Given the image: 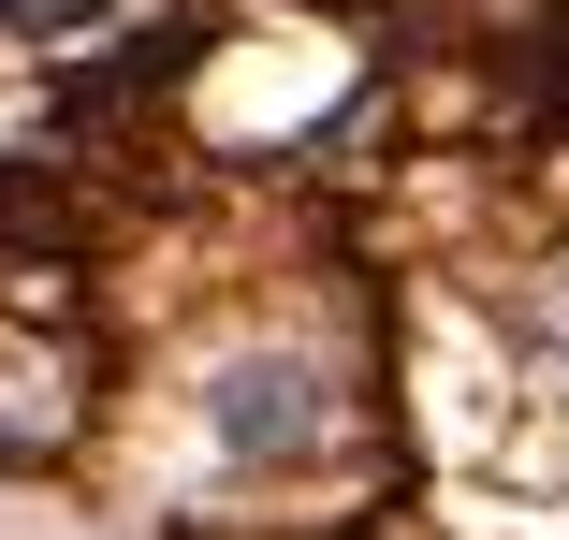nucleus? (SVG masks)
<instances>
[{
  "label": "nucleus",
  "instance_id": "f257e3e1",
  "mask_svg": "<svg viewBox=\"0 0 569 540\" xmlns=\"http://www.w3.org/2000/svg\"><path fill=\"white\" fill-rule=\"evenodd\" d=\"M307 366H234V394H219V439L234 453H307Z\"/></svg>",
  "mask_w": 569,
  "mask_h": 540
},
{
  "label": "nucleus",
  "instance_id": "f03ea898",
  "mask_svg": "<svg viewBox=\"0 0 569 540\" xmlns=\"http://www.w3.org/2000/svg\"><path fill=\"white\" fill-rule=\"evenodd\" d=\"M73 16H102V0H0V30H73Z\"/></svg>",
  "mask_w": 569,
  "mask_h": 540
}]
</instances>
